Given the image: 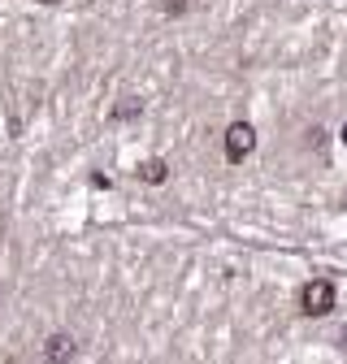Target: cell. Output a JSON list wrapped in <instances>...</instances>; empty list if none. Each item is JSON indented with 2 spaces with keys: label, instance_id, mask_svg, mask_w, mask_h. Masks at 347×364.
<instances>
[{
  "label": "cell",
  "instance_id": "cell-6",
  "mask_svg": "<svg viewBox=\"0 0 347 364\" xmlns=\"http://www.w3.org/2000/svg\"><path fill=\"white\" fill-rule=\"evenodd\" d=\"M161 13H169V18L187 13V0H161Z\"/></svg>",
  "mask_w": 347,
  "mask_h": 364
},
{
  "label": "cell",
  "instance_id": "cell-5",
  "mask_svg": "<svg viewBox=\"0 0 347 364\" xmlns=\"http://www.w3.org/2000/svg\"><path fill=\"white\" fill-rule=\"evenodd\" d=\"M139 113H143V100H135V96H126V100L113 104V122H135Z\"/></svg>",
  "mask_w": 347,
  "mask_h": 364
},
{
  "label": "cell",
  "instance_id": "cell-8",
  "mask_svg": "<svg viewBox=\"0 0 347 364\" xmlns=\"http://www.w3.org/2000/svg\"><path fill=\"white\" fill-rule=\"evenodd\" d=\"M39 5H61V0H39Z\"/></svg>",
  "mask_w": 347,
  "mask_h": 364
},
{
  "label": "cell",
  "instance_id": "cell-9",
  "mask_svg": "<svg viewBox=\"0 0 347 364\" xmlns=\"http://www.w3.org/2000/svg\"><path fill=\"white\" fill-rule=\"evenodd\" d=\"M343 208H347V200H343Z\"/></svg>",
  "mask_w": 347,
  "mask_h": 364
},
{
  "label": "cell",
  "instance_id": "cell-3",
  "mask_svg": "<svg viewBox=\"0 0 347 364\" xmlns=\"http://www.w3.org/2000/svg\"><path fill=\"white\" fill-rule=\"evenodd\" d=\"M70 356H74V338L70 334H53L44 343V364H65Z\"/></svg>",
  "mask_w": 347,
  "mask_h": 364
},
{
  "label": "cell",
  "instance_id": "cell-2",
  "mask_svg": "<svg viewBox=\"0 0 347 364\" xmlns=\"http://www.w3.org/2000/svg\"><path fill=\"white\" fill-rule=\"evenodd\" d=\"M252 148H256V126H252V122H230V126H226V161H230V165L247 161Z\"/></svg>",
  "mask_w": 347,
  "mask_h": 364
},
{
  "label": "cell",
  "instance_id": "cell-4",
  "mask_svg": "<svg viewBox=\"0 0 347 364\" xmlns=\"http://www.w3.org/2000/svg\"><path fill=\"white\" fill-rule=\"evenodd\" d=\"M135 178L148 182V187H161V182L169 178V161H161V156H152V161H139V165H135Z\"/></svg>",
  "mask_w": 347,
  "mask_h": 364
},
{
  "label": "cell",
  "instance_id": "cell-7",
  "mask_svg": "<svg viewBox=\"0 0 347 364\" xmlns=\"http://www.w3.org/2000/svg\"><path fill=\"white\" fill-rule=\"evenodd\" d=\"M339 139H343V143H347V126H343V130H339Z\"/></svg>",
  "mask_w": 347,
  "mask_h": 364
},
{
  "label": "cell",
  "instance_id": "cell-1",
  "mask_svg": "<svg viewBox=\"0 0 347 364\" xmlns=\"http://www.w3.org/2000/svg\"><path fill=\"white\" fill-rule=\"evenodd\" d=\"M330 308H334V282H326V278L304 282V291H300V312L304 317H330Z\"/></svg>",
  "mask_w": 347,
  "mask_h": 364
}]
</instances>
